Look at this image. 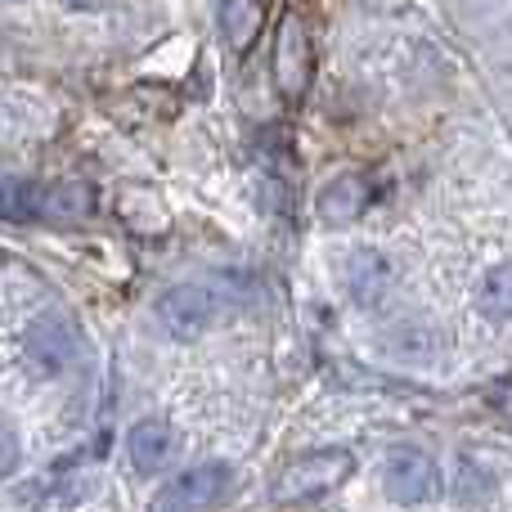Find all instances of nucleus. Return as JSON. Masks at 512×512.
Returning <instances> with one entry per match:
<instances>
[{
  "label": "nucleus",
  "mask_w": 512,
  "mask_h": 512,
  "mask_svg": "<svg viewBox=\"0 0 512 512\" xmlns=\"http://www.w3.org/2000/svg\"><path fill=\"white\" fill-rule=\"evenodd\" d=\"M355 472V459L346 450H315L297 454L292 463H283L270 481L274 504H310V499L333 495L337 486H346Z\"/></svg>",
  "instance_id": "1"
},
{
  "label": "nucleus",
  "mask_w": 512,
  "mask_h": 512,
  "mask_svg": "<svg viewBox=\"0 0 512 512\" xmlns=\"http://www.w3.org/2000/svg\"><path fill=\"white\" fill-rule=\"evenodd\" d=\"M270 77H274V90L283 95V104H301L310 95V81H315V36H310V23L297 9H288L279 18Z\"/></svg>",
  "instance_id": "2"
},
{
  "label": "nucleus",
  "mask_w": 512,
  "mask_h": 512,
  "mask_svg": "<svg viewBox=\"0 0 512 512\" xmlns=\"http://www.w3.org/2000/svg\"><path fill=\"white\" fill-rule=\"evenodd\" d=\"M225 495H230V468L225 463H198V468L180 472L176 481H167L153 512H212Z\"/></svg>",
  "instance_id": "3"
},
{
  "label": "nucleus",
  "mask_w": 512,
  "mask_h": 512,
  "mask_svg": "<svg viewBox=\"0 0 512 512\" xmlns=\"http://www.w3.org/2000/svg\"><path fill=\"white\" fill-rule=\"evenodd\" d=\"M158 319H162V328H167L171 337H180V342H194V337H203L207 328H212V319H216V297H212L207 288L180 283V288L162 292Z\"/></svg>",
  "instance_id": "4"
},
{
  "label": "nucleus",
  "mask_w": 512,
  "mask_h": 512,
  "mask_svg": "<svg viewBox=\"0 0 512 512\" xmlns=\"http://www.w3.org/2000/svg\"><path fill=\"white\" fill-rule=\"evenodd\" d=\"M382 490H387L391 504H427V499L436 495V463L432 454L423 450H396L387 459V468H382Z\"/></svg>",
  "instance_id": "5"
},
{
  "label": "nucleus",
  "mask_w": 512,
  "mask_h": 512,
  "mask_svg": "<svg viewBox=\"0 0 512 512\" xmlns=\"http://www.w3.org/2000/svg\"><path fill=\"white\" fill-rule=\"evenodd\" d=\"M364 207H369V180L360 171H342L319 189V221L333 225V230H346L351 221H360Z\"/></svg>",
  "instance_id": "6"
},
{
  "label": "nucleus",
  "mask_w": 512,
  "mask_h": 512,
  "mask_svg": "<svg viewBox=\"0 0 512 512\" xmlns=\"http://www.w3.org/2000/svg\"><path fill=\"white\" fill-rule=\"evenodd\" d=\"M117 212H122L126 230L140 234V239H162L171 230V212L162 203V194L153 185H131L117 198Z\"/></svg>",
  "instance_id": "7"
},
{
  "label": "nucleus",
  "mask_w": 512,
  "mask_h": 512,
  "mask_svg": "<svg viewBox=\"0 0 512 512\" xmlns=\"http://www.w3.org/2000/svg\"><path fill=\"white\" fill-rule=\"evenodd\" d=\"M387 288H391V265L382 261L378 252L360 248V252L346 256V292H351L355 306L373 310L382 297H387Z\"/></svg>",
  "instance_id": "8"
},
{
  "label": "nucleus",
  "mask_w": 512,
  "mask_h": 512,
  "mask_svg": "<svg viewBox=\"0 0 512 512\" xmlns=\"http://www.w3.org/2000/svg\"><path fill=\"white\" fill-rule=\"evenodd\" d=\"M265 23H270L265 0H221V36L234 54H248L261 41Z\"/></svg>",
  "instance_id": "9"
},
{
  "label": "nucleus",
  "mask_w": 512,
  "mask_h": 512,
  "mask_svg": "<svg viewBox=\"0 0 512 512\" xmlns=\"http://www.w3.org/2000/svg\"><path fill=\"white\" fill-rule=\"evenodd\" d=\"M171 445H176V432H171L167 418H144L126 432V454L140 472H158L171 459Z\"/></svg>",
  "instance_id": "10"
},
{
  "label": "nucleus",
  "mask_w": 512,
  "mask_h": 512,
  "mask_svg": "<svg viewBox=\"0 0 512 512\" xmlns=\"http://www.w3.org/2000/svg\"><path fill=\"white\" fill-rule=\"evenodd\" d=\"M72 346H77V333H72L63 319H36L32 333H27V355L41 364L45 373H59L63 364L72 360Z\"/></svg>",
  "instance_id": "11"
},
{
  "label": "nucleus",
  "mask_w": 512,
  "mask_h": 512,
  "mask_svg": "<svg viewBox=\"0 0 512 512\" xmlns=\"http://www.w3.org/2000/svg\"><path fill=\"white\" fill-rule=\"evenodd\" d=\"M90 212H95V189L86 180H63L50 194H41V216H50L59 225H81Z\"/></svg>",
  "instance_id": "12"
},
{
  "label": "nucleus",
  "mask_w": 512,
  "mask_h": 512,
  "mask_svg": "<svg viewBox=\"0 0 512 512\" xmlns=\"http://www.w3.org/2000/svg\"><path fill=\"white\" fill-rule=\"evenodd\" d=\"M0 216L5 221H36L41 216V189L27 180H0Z\"/></svg>",
  "instance_id": "13"
},
{
  "label": "nucleus",
  "mask_w": 512,
  "mask_h": 512,
  "mask_svg": "<svg viewBox=\"0 0 512 512\" xmlns=\"http://www.w3.org/2000/svg\"><path fill=\"white\" fill-rule=\"evenodd\" d=\"M481 310L495 319L512 315V261L495 265V270L486 274V283H481Z\"/></svg>",
  "instance_id": "14"
},
{
  "label": "nucleus",
  "mask_w": 512,
  "mask_h": 512,
  "mask_svg": "<svg viewBox=\"0 0 512 512\" xmlns=\"http://www.w3.org/2000/svg\"><path fill=\"white\" fill-rule=\"evenodd\" d=\"M14 468H18V432L0 418V481H5Z\"/></svg>",
  "instance_id": "15"
},
{
  "label": "nucleus",
  "mask_w": 512,
  "mask_h": 512,
  "mask_svg": "<svg viewBox=\"0 0 512 512\" xmlns=\"http://www.w3.org/2000/svg\"><path fill=\"white\" fill-rule=\"evenodd\" d=\"M63 5H68V9H95L99 0H63Z\"/></svg>",
  "instance_id": "16"
}]
</instances>
